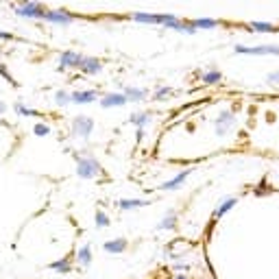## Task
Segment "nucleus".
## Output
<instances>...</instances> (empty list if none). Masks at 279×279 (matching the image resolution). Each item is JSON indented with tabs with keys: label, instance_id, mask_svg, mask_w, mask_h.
<instances>
[{
	"label": "nucleus",
	"instance_id": "1",
	"mask_svg": "<svg viewBox=\"0 0 279 279\" xmlns=\"http://www.w3.org/2000/svg\"><path fill=\"white\" fill-rule=\"evenodd\" d=\"M77 161V175L81 179H96L100 175V164L96 157L92 155H74Z\"/></svg>",
	"mask_w": 279,
	"mask_h": 279
},
{
	"label": "nucleus",
	"instance_id": "2",
	"mask_svg": "<svg viewBox=\"0 0 279 279\" xmlns=\"http://www.w3.org/2000/svg\"><path fill=\"white\" fill-rule=\"evenodd\" d=\"M131 20L140 22V24H155V26H166L168 29L175 20H179L173 13H146V11H138L131 13Z\"/></svg>",
	"mask_w": 279,
	"mask_h": 279
},
{
	"label": "nucleus",
	"instance_id": "3",
	"mask_svg": "<svg viewBox=\"0 0 279 279\" xmlns=\"http://www.w3.org/2000/svg\"><path fill=\"white\" fill-rule=\"evenodd\" d=\"M13 11H16L20 18H29V20H44L46 7H44V4H40L37 0H22L20 4L13 7Z\"/></svg>",
	"mask_w": 279,
	"mask_h": 279
},
{
	"label": "nucleus",
	"instance_id": "4",
	"mask_svg": "<svg viewBox=\"0 0 279 279\" xmlns=\"http://www.w3.org/2000/svg\"><path fill=\"white\" fill-rule=\"evenodd\" d=\"M234 53L236 55H253V57H262V55H279V46H275V44H262V46L236 44Z\"/></svg>",
	"mask_w": 279,
	"mask_h": 279
},
{
	"label": "nucleus",
	"instance_id": "5",
	"mask_svg": "<svg viewBox=\"0 0 279 279\" xmlns=\"http://www.w3.org/2000/svg\"><path fill=\"white\" fill-rule=\"evenodd\" d=\"M236 127V116L231 109H222L220 114L216 116V120H214V129H216V136H227V133L231 131V129Z\"/></svg>",
	"mask_w": 279,
	"mask_h": 279
},
{
	"label": "nucleus",
	"instance_id": "6",
	"mask_svg": "<svg viewBox=\"0 0 279 279\" xmlns=\"http://www.w3.org/2000/svg\"><path fill=\"white\" fill-rule=\"evenodd\" d=\"M92 131H94V120L87 118V116H77L72 120V127H70V133L74 138H90Z\"/></svg>",
	"mask_w": 279,
	"mask_h": 279
},
{
	"label": "nucleus",
	"instance_id": "7",
	"mask_svg": "<svg viewBox=\"0 0 279 279\" xmlns=\"http://www.w3.org/2000/svg\"><path fill=\"white\" fill-rule=\"evenodd\" d=\"M79 16L68 11H61V9H46L44 13V22H50V24H59V26H68L77 20Z\"/></svg>",
	"mask_w": 279,
	"mask_h": 279
},
{
	"label": "nucleus",
	"instance_id": "8",
	"mask_svg": "<svg viewBox=\"0 0 279 279\" xmlns=\"http://www.w3.org/2000/svg\"><path fill=\"white\" fill-rule=\"evenodd\" d=\"M83 57H85V55L74 53V50H63V53H59V68L61 70H79L83 63Z\"/></svg>",
	"mask_w": 279,
	"mask_h": 279
},
{
	"label": "nucleus",
	"instance_id": "9",
	"mask_svg": "<svg viewBox=\"0 0 279 279\" xmlns=\"http://www.w3.org/2000/svg\"><path fill=\"white\" fill-rule=\"evenodd\" d=\"M129 100L127 96L122 94V92H109V94H105L103 99H100V107L103 109H111V107H124Z\"/></svg>",
	"mask_w": 279,
	"mask_h": 279
},
{
	"label": "nucleus",
	"instance_id": "10",
	"mask_svg": "<svg viewBox=\"0 0 279 279\" xmlns=\"http://www.w3.org/2000/svg\"><path fill=\"white\" fill-rule=\"evenodd\" d=\"M190 175H192V168H185V170H181V173L177 175V177H173V179H170V181H166V183H161V190H164V192H173V190H179L181 185L185 183V179H188Z\"/></svg>",
	"mask_w": 279,
	"mask_h": 279
},
{
	"label": "nucleus",
	"instance_id": "11",
	"mask_svg": "<svg viewBox=\"0 0 279 279\" xmlns=\"http://www.w3.org/2000/svg\"><path fill=\"white\" fill-rule=\"evenodd\" d=\"M99 100V94L94 90H79V92H72V103L74 105H90V103H96Z\"/></svg>",
	"mask_w": 279,
	"mask_h": 279
},
{
	"label": "nucleus",
	"instance_id": "12",
	"mask_svg": "<svg viewBox=\"0 0 279 279\" xmlns=\"http://www.w3.org/2000/svg\"><path fill=\"white\" fill-rule=\"evenodd\" d=\"M127 246H129V242L124 238H114V240H107L103 244V251L105 253H111V255H118V253H124Z\"/></svg>",
	"mask_w": 279,
	"mask_h": 279
},
{
	"label": "nucleus",
	"instance_id": "13",
	"mask_svg": "<svg viewBox=\"0 0 279 279\" xmlns=\"http://www.w3.org/2000/svg\"><path fill=\"white\" fill-rule=\"evenodd\" d=\"M81 70L83 74H99L100 70H103V63H100V59H96V57H83V63H81Z\"/></svg>",
	"mask_w": 279,
	"mask_h": 279
},
{
	"label": "nucleus",
	"instance_id": "14",
	"mask_svg": "<svg viewBox=\"0 0 279 279\" xmlns=\"http://www.w3.org/2000/svg\"><path fill=\"white\" fill-rule=\"evenodd\" d=\"M246 31H253V33H279V26L271 24V22H249L244 24Z\"/></svg>",
	"mask_w": 279,
	"mask_h": 279
},
{
	"label": "nucleus",
	"instance_id": "15",
	"mask_svg": "<svg viewBox=\"0 0 279 279\" xmlns=\"http://www.w3.org/2000/svg\"><path fill=\"white\" fill-rule=\"evenodd\" d=\"M146 205H151L148 199H120V201H118V207L122 209V212H131V209L146 207Z\"/></svg>",
	"mask_w": 279,
	"mask_h": 279
},
{
	"label": "nucleus",
	"instance_id": "16",
	"mask_svg": "<svg viewBox=\"0 0 279 279\" xmlns=\"http://www.w3.org/2000/svg\"><path fill=\"white\" fill-rule=\"evenodd\" d=\"M194 24V29L197 31H209V29H218V26H222L220 20H212V18H194V20H190Z\"/></svg>",
	"mask_w": 279,
	"mask_h": 279
},
{
	"label": "nucleus",
	"instance_id": "17",
	"mask_svg": "<svg viewBox=\"0 0 279 279\" xmlns=\"http://www.w3.org/2000/svg\"><path fill=\"white\" fill-rule=\"evenodd\" d=\"M151 118H153L151 111H133V114L129 116V122L138 129H144L148 122H151Z\"/></svg>",
	"mask_w": 279,
	"mask_h": 279
},
{
	"label": "nucleus",
	"instance_id": "18",
	"mask_svg": "<svg viewBox=\"0 0 279 279\" xmlns=\"http://www.w3.org/2000/svg\"><path fill=\"white\" fill-rule=\"evenodd\" d=\"M122 94L127 96L129 103H140V100H144L148 96V92L142 90V87H124Z\"/></svg>",
	"mask_w": 279,
	"mask_h": 279
},
{
	"label": "nucleus",
	"instance_id": "19",
	"mask_svg": "<svg viewBox=\"0 0 279 279\" xmlns=\"http://www.w3.org/2000/svg\"><path fill=\"white\" fill-rule=\"evenodd\" d=\"M236 203H238V199L236 197H227V199H222V203L218 205L216 209H214V220H218V218H222L227 212H229L231 207H236Z\"/></svg>",
	"mask_w": 279,
	"mask_h": 279
},
{
	"label": "nucleus",
	"instance_id": "20",
	"mask_svg": "<svg viewBox=\"0 0 279 279\" xmlns=\"http://www.w3.org/2000/svg\"><path fill=\"white\" fill-rule=\"evenodd\" d=\"M77 264L83 268H87L92 264V244H83L81 249L77 251Z\"/></svg>",
	"mask_w": 279,
	"mask_h": 279
},
{
	"label": "nucleus",
	"instance_id": "21",
	"mask_svg": "<svg viewBox=\"0 0 279 279\" xmlns=\"http://www.w3.org/2000/svg\"><path fill=\"white\" fill-rule=\"evenodd\" d=\"M168 29L179 31V33H188V35H194V33H197V29H194V24H192V22H188V20H175L173 24L168 26Z\"/></svg>",
	"mask_w": 279,
	"mask_h": 279
},
{
	"label": "nucleus",
	"instance_id": "22",
	"mask_svg": "<svg viewBox=\"0 0 279 279\" xmlns=\"http://www.w3.org/2000/svg\"><path fill=\"white\" fill-rule=\"evenodd\" d=\"M177 227V214L175 212H166V216L159 220V225H157V229L161 231H170Z\"/></svg>",
	"mask_w": 279,
	"mask_h": 279
},
{
	"label": "nucleus",
	"instance_id": "23",
	"mask_svg": "<svg viewBox=\"0 0 279 279\" xmlns=\"http://www.w3.org/2000/svg\"><path fill=\"white\" fill-rule=\"evenodd\" d=\"M48 268L55 273H61V275H68V273L72 271V262H70V258H63V259H59V262H53Z\"/></svg>",
	"mask_w": 279,
	"mask_h": 279
},
{
	"label": "nucleus",
	"instance_id": "24",
	"mask_svg": "<svg viewBox=\"0 0 279 279\" xmlns=\"http://www.w3.org/2000/svg\"><path fill=\"white\" fill-rule=\"evenodd\" d=\"M201 81L205 83V85H218V83L222 81V74L218 72V70H209V72L201 74Z\"/></svg>",
	"mask_w": 279,
	"mask_h": 279
},
{
	"label": "nucleus",
	"instance_id": "25",
	"mask_svg": "<svg viewBox=\"0 0 279 279\" xmlns=\"http://www.w3.org/2000/svg\"><path fill=\"white\" fill-rule=\"evenodd\" d=\"M55 103H57L59 107H68L70 103H72V94H70L68 90H57L55 92Z\"/></svg>",
	"mask_w": 279,
	"mask_h": 279
},
{
	"label": "nucleus",
	"instance_id": "26",
	"mask_svg": "<svg viewBox=\"0 0 279 279\" xmlns=\"http://www.w3.org/2000/svg\"><path fill=\"white\" fill-rule=\"evenodd\" d=\"M13 111H16L18 116H33V118H40V111L37 109H31V107H26L24 103H16L13 105Z\"/></svg>",
	"mask_w": 279,
	"mask_h": 279
},
{
	"label": "nucleus",
	"instance_id": "27",
	"mask_svg": "<svg viewBox=\"0 0 279 279\" xmlns=\"http://www.w3.org/2000/svg\"><path fill=\"white\" fill-rule=\"evenodd\" d=\"M94 220H96V227H99V229H107V227H109V216H107L103 209H99V212H96Z\"/></svg>",
	"mask_w": 279,
	"mask_h": 279
},
{
	"label": "nucleus",
	"instance_id": "28",
	"mask_svg": "<svg viewBox=\"0 0 279 279\" xmlns=\"http://www.w3.org/2000/svg\"><path fill=\"white\" fill-rule=\"evenodd\" d=\"M173 87H157L155 92H153V99L155 100H166L168 96H173Z\"/></svg>",
	"mask_w": 279,
	"mask_h": 279
},
{
	"label": "nucleus",
	"instance_id": "29",
	"mask_svg": "<svg viewBox=\"0 0 279 279\" xmlns=\"http://www.w3.org/2000/svg\"><path fill=\"white\" fill-rule=\"evenodd\" d=\"M33 133L37 138H46V136H50V127L48 124H44V122H35L33 124Z\"/></svg>",
	"mask_w": 279,
	"mask_h": 279
},
{
	"label": "nucleus",
	"instance_id": "30",
	"mask_svg": "<svg viewBox=\"0 0 279 279\" xmlns=\"http://www.w3.org/2000/svg\"><path fill=\"white\" fill-rule=\"evenodd\" d=\"M0 74H2V77H4V81H9V83H13V85H16V79H13L11 74L7 72V68H4L2 63H0Z\"/></svg>",
	"mask_w": 279,
	"mask_h": 279
},
{
	"label": "nucleus",
	"instance_id": "31",
	"mask_svg": "<svg viewBox=\"0 0 279 279\" xmlns=\"http://www.w3.org/2000/svg\"><path fill=\"white\" fill-rule=\"evenodd\" d=\"M266 81H268V83H279V72H271V74L266 77Z\"/></svg>",
	"mask_w": 279,
	"mask_h": 279
},
{
	"label": "nucleus",
	"instance_id": "32",
	"mask_svg": "<svg viewBox=\"0 0 279 279\" xmlns=\"http://www.w3.org/2000/svg\"><path fill=\"white\" fill-rule=\"evenodd\" d=\"M9 109V107H7V103H4V100H0V116H2L4 114V111H7Z\"/></svg>",
	"mask_w": 279,
	"mask_h": 279
},
{
	"label": "nucleus",
	"instance_id": "33",
	"mask_svg": "<svg viewBox=\"0 0 279 279\" xmlns=\"http://www.w3.org/2000/svg\"><path fill=\"white\" fill-rule=\"evenodd\" d=\"M0 40H11V33H4V31H0Z\"/></svg>",
	"mask_w": 279,
	"mask_h": 279
},
{
	"label": "nucleus",
	"instance_id": "34",
	"mask_svg": "<svg viewBox=\"0 0 279 279\" xmlns=\"http://www.w3.org/2000/svg\"><path fill=\"white\" fill-rule=\"evenodd\" d=\"M173 279H192V277H188V275H175Z\"/></svg>",
	"mask_w": 279,
	"mask_h": 279
}]
</instances>
